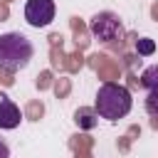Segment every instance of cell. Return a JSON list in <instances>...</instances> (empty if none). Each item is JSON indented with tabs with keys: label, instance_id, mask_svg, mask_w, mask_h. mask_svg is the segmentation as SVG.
<instances>
[{
	"label": "cell",
	"instance_id": "10",
	"mask_svg": "<svg viewBox=\"0 0 158 158\" xmlns=\"http://www.w3.org/2000/svg\"><path fill=\"white\" fill-rule=\"evenodd\" d=\"M0 158H10V146L0 138Z\"/></svg>",
	"mask_w": 158,
	"mask_h": 158
},
{
	"label": "cell",
	"instance_id": "5",
	"mask_svg": "<svg viewBox=\"0 0 158 158\" xmlns=\"http://www.w3.org/2000/svg\"><path fill=\"white\" fill-rule=\"evenodd\" d=\"M20 121H22V114H20L17 104H15L10 96L2 94V96H0V128L12 131V128L20 126Z\"/></svg>",
	"mask_w": 158,
	"mask_h": 158
},
{
	"label": "cell",
	"instance_id": "7",
	"mask_svg": "<svg viewBox=\"0 0 158 158\" xmlns=\"http://www.w3.org/2000/svg\"><path fill=\"white\" fill-rule=\"evenodd\" d=\"M141 84L148 91H158V64H151L141 72Z\"/></svg>",
	"mask_w": 158,
	"mask_h": 158
},
{
	"label": "cell",
	"instance_id": "8",
	"mask_svg": "<svg viewBox=\"0 0 158 158\" xmlns=\"http://www.w3.org/2000/svg\"><path fill=\"white\" fill-rule=\"evenodd\" d=\"M136 52H138L141 57H151V54L156 52V42H153L151 37H141V40H136Z\"/></svg>",
	"mask_w": 158,
	"mask_h": 158
},
{
	"label": "cell",
	"instance_id": "3",
	"mask_svg": "<svg viewBox=\"0 0 158 158\" xmlns=\"http://www.w3.org/2000/svg\"><path fill=\"white\" fill-rule=\"evenodd\" d=\"M89 32L99 40V42H116L123 40V22L118 20L116 12H96L89 20Z\"/></svg>",
	"mask_w": 158,
	"mask_h": 158
},
{
	"label": "cell",
	"instance_id": "2",
	"mask_svg": "<svg viewBox=\"0 0 158 158\" xmlns=\"http://www.w3.org/2000/svg\"><path fill=\"white\" fill-rule=\"evenodd\" d=\"M35 54L32 42L22 32H5L0 35V69L7 74H15L30 64Z\"/></svg>",
	"mask_w": 158,
	"mask_h": 158
},
{
	"label": "cell",
	"instance_id": "9",
	"mask_svg": "<svg viewBox=\"0 0 158 158\" xmlns=\"http://www.w3.org/2000/svg\"><path fill=\"white\" fill-rule=\"evenodd\" d=\"M146 111H148V116L158 118V91H148V96H146Z\"/></svg>",
	"mask_w": 158,
	"mask_h": 158
},
{
	"label": "cell",
	"instance_id": "1",
	"mask_svg": "<svg viewBox=\"0 0 158 158\" xmlns=\"http://www.w3.org/2000/svg\"><path fill=\"white\" fill-rule=\"evenodd\" d=\"M131 106H133V99H131V91L123 86V84H116V81H104L96 91V101H94V109L101 118L106 121H118L123 116L131 114Z\"/></svg>",
	"mask_w": 158,
	"mask_h": 158
},
{
	"label": "cell",
	"instance_id": "4",
	"mask_svg": "<svg viewBox=\"0 0 158 158\" xmlns=\"http://www.w3.org/2000/svg\"><path fill=\"white\" fill-rule=\"evenodd\" d=\"M54 12H57L54 0H27L25 2V20H27V25H32L37 30L47 27L54 20Z\"/></svg>",
	"mask_w": 158,
	"mask_h": 158
},
{
	"label": "cell",
	"instance_id": "6",
	"mask_svg": "<svg viewBox=\"0 0 158 158\" xmlns=\"http://www.w3.org/2000/svg\"><path fill=\"white\" fill-rule=\"evenodd\" d=\"M99 114H96V109H77V114H74V121H77V126L79 128H84V131H89V128H94L96 123H99Z\"/></svg>",
	"mask_w": 158,
	"mask_h": 158
}]
</instances>
